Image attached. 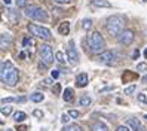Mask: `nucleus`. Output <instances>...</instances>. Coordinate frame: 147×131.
Segmentation results:
<instances>
[{"instance_id":"obj_37","label":"nucleus","mask_w":147,"mask_h":131,"mask_svg":"<svg viewBox=\"0 0 147 131\" xmlns=\"http://www.w3.org/2000/svg\"><path fill=\"white\" fill-rule=\"evenodd\" d=\"M138 69H140V70H143V69H146V64H138Z\"/></svg>"},{"instance_id":"obj_42","label":"nucleus","mask_w":147,"mask_h":131,"mask_svg":"<svg viewBox=\"0 0 147 131\" xmlns=\"http://www.w3.org/2000/svg\"><path fill=\"white\" fill-rule=\"evenodd\" d=\"M6 131H12V130H6Z\"/></svg>"},{"instance_id":"obj_32","label":"nucleus","mask_w":147,"mask_h":131,"mask_svg":"<svg viewBox=\"0 0 147 131\" xmlns=\"http://www.w3.org/2000/svg\"><path fill=\"white\" fill-rule=\"evenodd\" d=\"M63 122H64V124H67V122H68V119H70V118H68V115H63Z\"/></svg>"},{"instance_id":"obj_21","label":"nucleus","mask_w":147,"mask_h":131,"mask_svg":"<svg viewBox=\"0 0 147 131\" xmlns=\"http://www.w3.org/2000/svg\"><path fill=\"white\" fill-rule=\"evenodd\" d=\"M63 131H83L77 124H70V125H65L63 128Z\"/></svg>"},{"instance_id":"obj_25","label":"nucleus","mask_w":147,"mask_h":131,"mask_svg":"<svg viewBox=\"0 0 147 131\" xmlns=\"http://www.w3.org/2000/svg\"><path fill=\"white\" fill-rule=\"evenodd\" d=\"M68 116H71V118H79V115L80 113L77 112V110H68V113H67Z\"/></svg>"},{"instance_id":"obj_19","label":"nucleus","mask_w":147,"mask_h":131,"mask_svg":"<svg viewBox=\"0 0 147 131\" xmlns=\"http://www.w3.org/2000/svg\"><path fill=\"white\" fill-rule=\"evenodd\" d=\"M30 98H31V101H34V103H40V101L45 100V95H43L42 92H33Z\"/></svg>"},{"instance_id":"obj_4","label":"nucleus","mask_w":147,"mask_h":131,"mask_svg":"<svg viewBox=\"0 0 147 131\" xmlns=\"http://www.w3.org/2000/svg\"><path fill=\"white\" fill-rule=\"evenodd\" d=\"M24 14L34 21H48V12L40 6H34V5L27 6L24 9Z\"/></svg>"},{"instance_id":"obj_9","label":"nucleus","mask_w":147,"mask_h":131,"mask_svg":"<svg viewBox=\"0 0 147 131\" xmlns=\"http://www.w3.org/2000/svg\"><path fill=\"white\" fill-rule=\"evenodd\" d=\"M117 37H119V43H122V45H131V42L134 40V31L132 30H123Z\"/></svg>"},{"instance_id":"obj_36","label":"nucleus","mask_w":147,"mask_h":131,"mask_svg":"<svg viewBox=\"0 0 147 131\" xmlns=\"http://www.w3.org/2000/svg\"><path fill=\"white\" fill-rule=\"evenodd\" d=\"M25 57H27V54H25V52H21V54H20V58H21V60H24Z\"/></svg>"},{"instance_id":"obj_3","label":"nucleus","mask_w":147,"mask_h":131,"mask_svg":"<svg viewBox=\"0 0 147 131\" xmlns=\"http://www.w3.org/2000/svg\"><path fill=\"white\" fill-rule=\"evenodd\" d=\"M88 49L92 52V54H100L106 49V42L102 39V36L98 33V31H92L88 34Z\"/></svg>"},{"instance_id":"obj_22","label":"nucleus","mask_w":147,"mask_h":131,"mask_svg":"<svg viewBox=\"0 0 147 131\" xmlns=\"http://www.w3.org/2000/svg\"><path fill=\"white\" fill-rule=\"evenodd\" d=\"M82 27H83V30H89L92 27V21L91 20H83L82 21Z\"/></svg>"},{"instance_id":"obj_38","label":"nucleus","mask_w":147,"mask_h":131,"mask_svg":"<svg viewBox=\"0 0 147 131\" xmlns=\"http://www.w3.org/2000/svg\"><path fill=\"white\" fill-rule=\"evenodd\" d=\"M3 2H5L6 5H11V3H12V0H3Z\"/></svg>"},{"instance_id":"obj_10","label":"nucleus","mask_w":147,"mask_h":131,"mask_svg":"<svg viewBox=\"0 0 147 131\" xmlns=\"http://www.w3.org/2000/svg\"><path fill=\"white\" fill-rule=\"evenodd\" d=\"M12 43H13V39L9 36V34H2V36H0V49L2 51L12 46Z\"/></svg>"},{"instance_id":"obj_34","label":"nucleus","mask_w":147,"mask_h":131,"mask_svg":"<svg viewBox=\"0 0 147 131\" xmlns=\"http://www.w3.org/2000/svg\"><path fill=\"white\" fill-rule=\"evenodd\" d=\"M3 101H16V98H13V97H6V98H3Z\"/></svg>"},{"instance_id":"obj_16","label":"nucleus","mask_w":147,"mask_h":131,"mask_svg":"<svg viewBox=\"0 0 147 131\" xmlns=\"http://www.w3.org/2000/svg\"><path fill=\"white\" fill-rule=\"evenodd\" d=\"M54 58H57L58 64H61V66H67V64H68V61L65 60V55H64V52H61V51H58V52H57V55H55Z\"/></svg>"},{"instance_id":"obj_17","label":"nucleus","mask_w":147,"mask_h":131,"mask_svg":"<svg viewBox=\"0 0 147 131\" xmlns=\"http://www.w3.org/2000/svg\"><path fill=\"white\" fill-rule=\"evenodd\" d=\"M25 118H27V115H25L24 112H21V110L15 112L13 116H12V119H13L15 122H22V121H25Z\"/></svg>"},{"instance_id":"obj_41","label":"nucleus","mask_w":147,"mask_h":131,"mask_svg":"<svg viewBox=\"0 0 147 131\" xmlns=\"http://www.w3.org/2000/svg\"><path fill=\"white\" fill-rule=\"evenodd\" d=\"M144 118H146V119H147V115H144Z\"/></svg>"},{"instance_id":"obj_1","label":"nucleus","mask_w":147,"mask_h":131,"mask_svg":"<svg viewBox=\"0 0 147 131\" xmlns=\"http://www.w3.org/2000/svg\"><path fill=\"white\" fill-rule=\"evenodd\" d=\"M0 81L9 86H15L20 81V72L11 61H0Z\"/></svg>"},{"instance_id":"obj_15","label":"nucleus","mask_w":147,"mask_h":131,"mask_svg":"<svg viewBox=\"0 0 147 131\" xmlns=\"http://www.w3.org/2000/svg\"><path fill=\"white\" fill-rule=\"evenodd\" d=\"M91 5L95 7H110L111 6V3L107 2V0H92Z\"/></svg>"},{"instance_id":"obj_26","label":"nucleus","mask_w":147,"mask_h":131,"mask_svg":"<svg viewBox=\"0 0 147 131\" xmlns=\"http://www.w3.org/2000/svg\"><path fill=\"white\" fill-rule=\"evenodd\" d=\"M16 2V6L18 7H24L25 6V0H15Z\"/></svg>"},{"instance_id":"obj_35","label":"nucleus","mask_w":147,"mask_h":131,"mask_svg":"<svg viewBox=\"0 0 147 131\" xmlns=\"http://www.w3.org/2000/svg\"><path fill=\"white\" fill-rule=\"evenodd\" d=\"M138 55H140V51L135 49V51H134V55H132V57H134V60H135V58H138Z\"/></svg>"},{"instance_id":"obj_7","label":"nucleus","mask_w":147,"mask_h":131,"mask_svg":"<svg viewBox=\"0 0 147 131\" xmlns=\"http://www.w3.org/2000/svg\"><path fill=\"white\" fill-rule=\"evenodd\" d=\"M39 55H40V58H42V63L45 64V66L52 64V61H54V51H52V46L42 45L40 49H39Z\"/></svg>"},{"instance_id":"obj_13","label":"nucleus","mask_w":147,"mask_h":131,"mask_svg":"<svg viewBox=\"0 0 147 131\" xmlns=\"http://www.w3.org/2000/svg\"><path fill=\"white\" fill-rule=\"evenodd\" d=\"M58 33L61 34V36H67V34H70V22H68V21H63L61 24L58 25Z\"/></svg>"},{"instance_id":"obj_24","label":"nucleus","mask_w":147,"mask_h":131,"mask_svg":"<svg viewBox=\"0 0 147 131\" xmlns=\"http://www.w3.org/2000/svg\"><path fill=\"white\" fill-rule=\"evenodd\" d=\"M134 91H135V85H131V86H128V88H125V94L126 95H131Z\"/></svg>"},{"instance_id":"obj_40","label":"nucleus","mask_w":147,"mask_h":131,"mask_svg":"<svg viewBox=\"0 0 147 131\" xmlns=\"http://www.w3.org/2000/svg\"><path fill=\"white\" fill-rule=\"evenodd\" d=\"M2 124H3V121H2V119H0V125H2Z\"/></svg>"},{"instance_id":"obj_31","label":"nucleus","mask_w":147,"mask_h":131,"mask_svg":"<svg viewBox=\"0 0 147 131\" xmlns=\"http://www.w3.org/2000/svg\"><path fill=\"white\" fill-rule=\"evenodd\" d=\"M33 115H34V116H39V118H42V116H43V113H42L40 110H34V112H33Z\"/></svg>"},{"instance_id":"obj_8","label":"nucleus","mask_w":147,"mask_h":131,"mask_svg":"<svg viewBox=\"0 0 147 131\" xmlns=\"http://www.w3.org/2000/svg\"><path fill=\"white\" fill-rule=\"evenodd\" d=\"M67 57H68V61H70L71 64H77V63H79V52H77V49H76V46H74V42H73V40L68 43Z\"/></svg>"},{"instance_id":"obj_2","label":"nucleus","mask_w":147,"mask_h":131,"mask_svg":"<svg viewBox=\"0 0 147 131\" xmlns=\"http://www.w3.org/2000/svg\"><path fill=\"white\" fill-rule=\"evenodd\" d=\"M106 30H107V33L110 34V36L117 37L119 34L125 30V20L122 18V16H117V15L110 16V18H107V21H106Z\"/></svg>"},{"instance_id":"obj_12","label":"nucleus","mask_w":147,"mask_h":131,"mask_svg":"<svg viewBox=\"0 0 147 131\" xmlns=\"http://www.w3.org/2000/svg\"><path fill=\"white\" fill-rule=\"evenodd\" d=\"M88 82H89V77H88V75H86V73H79V75H77V77H76V85L79 86V88H83V86H86V85H88Z\"/></svg>"},{"instance_id":"obj_23","label":"nucleus","mask_w":147,"mask_h":131,"mask_svg":"<svg viewBox=\"0 0 147 131\" xmlns=\"http://www.w3.org/2000/svg\"><path fill=\"white\" fill-rule=\"evenodd\" d=\"M0 112L5 113V115H9L12 112V106H5V107H0Z\"/></svg>"},{"instance_id":"obj_5","label":"nucleus","mask_w":147,"mask_h":131,"mask_svg":"<svg viewBox=\"0 0 147 131\" xmlns=\"http://www.w3.org/2000/svg\"><path fill=\"white\" fill-rule=\"evenodd\" d=\"M28 31L34 36H37L43 40H51L52 39V33H51L49 29L43 27V25H39V24H28Z\"/></svg>"},{"instance_id":"obj_30","label":"nucleus","mask_w":147,"mask_h":131,"mask_svg":"<svg viewBox=\"0 0 147 131\" xmlns=\"http://www.w3.org/2000/svg\"><path fill=\"white\" fill-rule=\"evenodd\" d=\"M138 100H140L141 103H146L147 100H146V95L144 94H140V95H138Z\"/></svg>"},{"instance_id":"obj_14","label":"nucleus","mask_w":147,"mask_h":131,"mask_svg":"<svg viewBox=\"0 0 147 131\" xmlns=\"http://www.w3.org/2000/svg\"><path fill=\"white\" fill-rule=\"evenodd\" d=\"M92 131H109V127L101 121H95L92 124Z\"/></svg>"},{"instance_id":"obj_20","label":"nucleus","mask_w":147,"mask_h":131,"mask_svg":"<svg viewBox=\"0 0 147 131\" xmlns=\"http://www.w3.org/2000/svg\"><path fill=\"white\" fill-rule=\"evenodd\" d=\"M91 103H92V98L89 97V95H83V97H80V100H79V104L80 106H85V107L91 106Z\"/></svg>"},{"instance_id":"obj_43","label":"nucleus","mask_w":147,"mask_h":131,"mask_svg":"<svg viewBox=\"0 0 147 131\" xmlns=\"http://www.w3.org/2000/svg\"><path fill=\"white\" fill-rule=\"evenodd\" d=\"M143 2H147V0H143Z\"/></svg>"},{"instance_id":"obj_18","label":"nucleus","mask_w":147,"mask_h":131,"mask_svg":"<svg viewBox=\"0 0 147 131\" xmlns=\"http://www.w3.org/2000/svg\"><path fill=\"white\" fill-rule=\"evenodd\" d=\"M73 95H74V91L71 88H65L64 90V94H63V98L65 101H71L73 100Z\"/></svg>"},{"instance_id":"obj_33","label":"nucleus","mask_w":147,"mask_h":131,"mask_svg":"<svg viewBox=\"0 0 147 131\" xmlns=\"http://www.w3.org/2000/svg\"><path fill=\"white\" fill-rule=\"evenodd\" d=\"M54 2H57V3H70L71 0H54Z\"/></svg>"},{"instance_id":"obj_39","label":"nucleus","mask_w":147,"mask_h":131,"mask_svg":"<svg viewBox=\"0 0 147 131\" xmlns=\"http://www.w3.org/2000/svg\"><path fill=\"white\" fill-rule=\"evenodd\" d=\"M144 58H147V48L144 49Z\"/></svg>"},{"instance_id":"obj_28","label":"nucleus","mask_w":147,"mask_h":131,"mask_svg":"<svg viewBox=\"0 0 147 131\" xmlns=\"http://www.w3.org/2000/svg\"><path fill=\"white\" fill-rule=\"evenodd\" d=\"M116 131H131L128 127H125V125H119L117 128H116Z\"/></svg>"},{"instance_id":"obj_6","label":"nucleus","mask_w":147,"mask_h":131,"mask_svg":"<svg viewBox=\"0 0 147 131\" xmlns=\"http://www.w3.org/2000/svg\"><path fill=\"white\" fill-rule=\"evenodd\" d=\"M119 55H117V52L116 51H102L98 54L97 57V61L101 64H106V66H111V64H115L116 61H117Z\"/></svg>"},{"instance_id":"obj_27","label":"nucleus","mask_w":147,"mask_h":131,"mask_svg":"<svg viewBox=\"0 0 147 131\" xmlns=\"http://www.w3.org/2000/svg\"><path fill=\"white\" fill-rule=\"evenodd\" d=\"M51 76H52V79H58V77H59V72L58 70H52Z\"/></svg>"},{"instance_id":"obj_11","label":"nucleus","mask_w":147,"mask_h":131,"mask_svg":"<svg viewBox=\"0 0 147 131\" xmlns=\"http://www.w3.org/2000/svg\"><path fill=\"white\" fill-rule=\"evenodd\" d=\"M126 125L132 131H143V125H141V122H140L138 118H129L126 121Z\"/></svg>"},{"instance_id":"obj_29","label":"nucleus","mask_w":147,"mask_h":131,"mask_svg":"<svg viewBox=\"0 0 147 131\" xmlns=\"http://www.w3.org/2000/svg\"><path fill=\"white\" fill-rule=\"evenodd\" d=\"M31 43V40L28 39V37H25V39H22V46H28Z\"/></svg>"}]
</instances>
